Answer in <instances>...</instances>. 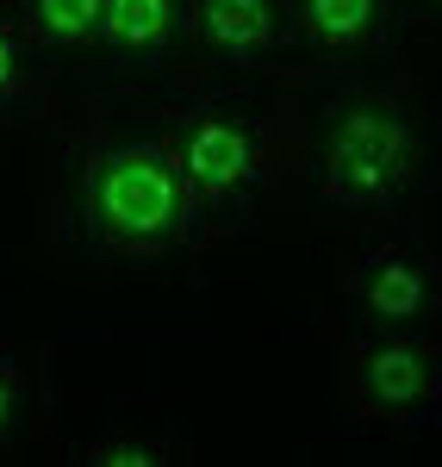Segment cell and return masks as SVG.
I'll use <instances>...</instances> for the list:
<instances>
[{
	"label": "cell",
	"instance_id": "7c38bea8",
	"mask_svg": "<svg viewBox=\"0 0 442 467\" xmlns=\"http://www.w3.org/2000/svg\"><path fill=\"white\" fill-rule=\"evenodd\" d=\"M175 455L181 449L169 436H138V431H107L81 449V462H94V467H169Z\"/></svg>",
	"mask_w": 442,
	"mask_h": 467
},
{
	"label": "cell",
	"instance_id": "6da1fadb",
	"mask_svg": "<svg viewBox=\"0 0 442 467\" xmlns=\"http://www.w3.org/2000/svg\"><path fill=\"white\" fill-rule=\"evenodd\" d=\"M69 206L81 244L107 262H162V255L200 244L193 200H187L181 162L169 144L162 112L156 119H125L107 112L75 156Z\"/></svg>",
	"mask_w": 442,
	"mask_h": 467
},
{
	"label": "cell",
	"instance_id": "30bf717a",
	"mask_svg": "<svg viewBox=\"0 0 442 467\" xmlns=\"http://www.w3.org/2000/svg\"><path fill=\"white\" fill-rule=\"evenodd\" d=\"M44 88H50V57L26 37L13 0H6V6H0V112L32 107Z\"/></svg>",
	"mask_w": 442,
	"mask_h": 467
},
{
	"label": "cell",
	"instance_id": "3957f363",
	"mask_svg": "<svg viewBox=\"0 0 442 467\" xmlns=\"http://www.w3.org/2000/svg\"><path fill=\"white\" fill-rule=\"evenodd\" d=\"M162 125H169V144L181 162L200 237L237 231L268 206V193H274V131H268V112L250 94L206 88V94L169 100Z\"/></svg>",
	"mask_w": 442,
	"mask_h": 467
},
{
	"label": "cell",
	"instance_id": "8fae6325",
	"mask_svg": "<svg viewBox=\"0 0 442 467\" xmlns=\"http://www.w3.org/2000/svg\"><path fill=\"white\" fill-rule=\"evenodd\" d=\"M37 418V374L19 349H0V455L32 431Z\"/></svg>",
	"mask_w": 442,
	"mask_h": 467
},
{
	"label": "cell",
	"instance_id": "277c9868",
	"mask_svg": "<svg viewBox=\"0 0 442 467\" xmlns=\"http://www.w3.org/2000/svg\"><path fill=\"white\" fill-rule=\"evenodd\" d=\"M343 405L380 431H442V343L430 330H362L343 356Z\"/></svg>",
	"mask_w": 442,
	"mask_h": 467
},
{
	"label": "cell",
	"instance_id": "8992f818",
	"mask_svg": "<svg viewBox=\"0 0 442 467\" xmlns=\"http://www.w3.org/2000/svg\"><path fill=\"white\" fill-rule=\"evenodd\" d=\"M187 44L231 75H256L287 63L293 32L281 0H187Z\"/></svg>",
	"mask_w": 442,
	"mask_h": 467
},
{
	"label": "cell",
	"instance_id": "7a4b0ae2",
	"mask_svg": "<svg viewBox=\"0 0 442 467\" xmlns=\"http://www.w3.org/2000/svg\"><path fill=\"white\" fill-rule=\"evenodd\" d=\"M318 200L349 218H399L442 187V138L399 81H343L312 131Z\"/></svg>",
	"mask_w": 442,
	"mask_h": 467
},
{
	"label": "cell",
	"instance_id": "9c48e42d",
	"mask_svg": "<svg viewBox=\"0 0 442 467\" xmlns=\"http://www.w3.org/2000/svg\"><path fill=\"white\" fill-rule=\"evenodd\" d=\"M13 13L44 57H81L100 44V0H13Z\"/></svg>",
	"mask_w": 442,
	"mask_h": 467
},
{
	"label": "cell",
	"instance_id": "ba28073f",
	"mask_svg": "<svg viewBox=\"0 0 442 467\" xmlns=\"http://www.w3.org/2000/svg\"><path fill=\"white\" fill-rule=\"evenodd\" d=\"M281 6H287L293 50L324 57V63H355L386 44L399 0H281Z\"/></svg>",
	"mask_w": 442,
	"mask_h": 467
},
{
	"label": "cell",
	"instance_id": "5b68a950",
	"mask_svg": "<svg viewBox=\"0 0 442 467\" xmlns=\"http://www.w3.org/2000/svg\"><path fill=\"white\" fill-rule=\"evenodd\" d=\"M336 287H343V306L362 330H437L442 255L411 244V237H380L343 262Z\"/></svg>",
	"mask_w": 442,
	"mask_h": 467
},
{
	"label": "cell",
	"instance_id": "4fadbf2b",
	"mask_svg": "<svg viewBox=\"0 0 442 467\" xmlns=\"http://www.w3.org/2000/svg\"><path fill=\"white\" fill-rule=\"evenodd\" d=\"M411 6H417L424 19H442V0H411Z\"/></svg>",
	"mask_w": 442,
	"mask_h": 467
},
{
	"label": "cell",
	"instance_id": "52a82bcc",
	"mask_svg": "<svg viewBox=\"0 0 442 467\" xmlns=\"http://www.w3.org/2000/svg\"><path fill=\"white\" fill-rule=\"evenodd\" d=\"M187 44V0H100V63L112 75H156Z\"/></svg>",
	"mask_w": 442,
	"mask_h": 467
}]
</instances>
